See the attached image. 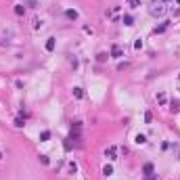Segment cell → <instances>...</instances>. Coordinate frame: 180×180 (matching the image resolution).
<instances>
[{
  "label": "cell",
  "mask_w": 180,
  "mask_h": 180,
  "mask_svg": "<svg viewBox=\"0 0 180 180\" xmlns=\"http://www.w3.org/2000/svg\"><path fill=\"white\" fill-rule=\"evenodd\" d=\"M128 4H130L132 8H136V6H140V0H128Z\"/></svg>",
  "instance_id": "obj_19"
},
{
  "label": "cell",
  "mask_w": 180,
  "mask_h": 180,
  "mask_svg": "<svg viewBox=\"0 0 180 180\" xmlns=\"http://www.w3.org/2000/svg\"><path fill=\"white\" fill-rule=\"evenodd\" d=\"M15 126H17V128H23V120L17 117V120H15Z\"/></svg>",
  "instance_id": "obj_20"
},
{
  "label": "cell",
  "mask_w": 180,
  "mask_h": 180,
  "mask_svg": "<svg viewBox=\"0 0 180 180\" xmlns=\"http://www.w3.org/2000/svg\"><path fill=\"white\" fill-rule=\"evenodd\" d=\"M147 142V136L145 134H136V145H145Z\"/></svg>",
  "instance_id": "obj_10"
},
{
  "label": "cell",
  "mask_w": 180,
  "mask_h": 180,
  "mask_svg": "<svg viewBox=\"0 0 180 180\" xmlns=\"http://www.w3.org/2000/svg\"><path fill=\"white\" fill-rule=\"evenodd\" d=\"M166 2H170V0H166Z\"/></svg>",
  "instance_id": "obj_25"
},
{
  "label": "cell",
  "mask_w": 180,
  "mask_h": 180,
  "mask_svg": "<svg viewBox=\"0 0 180 180\" xmlns=\"http://www.w3.org/2000/svg\"><path fill=\"white\" fill-rule=\"evenodd\" d=\"M103 174H105V176H111V174H113V166H111V164H107V166L103 168Z\"/></svg>",
  "instance_id": "obj_8"
},
{
  "label": "cell",
  "mask_w": 180,
  "mask_h": 180,
  "mask_svg": "<svg viewBox=\"0 0 180 180\" xmlns=\"http://www.w3.org/2000/svg\"><path fill=\"white\" fill-rule=\"evenodd\" d=\"M96 59H98V63H103V61H107V59H109V55H107V52H98V55H96Z\"/></svg>",
  "instance_id": "obj_12"
},
{
  "label": "cell",
  "mask_w": 180,
  "mask_h": 180,
  "mask_svg": "<svg viewBox=\"0 0 180 180\" xmlns=\"http://www.w3.org/2000/svg\"><path fill=\"white\" fill-rule=\"evenodd\" d=\"M157 101H159L161 105H166V94H164V92H159V94H157Z\"/></svg>",
  "instance_id": "obj_18"
},
{
  "label": "cell",
  "mask_w": 180,
  "mask_h": 180,
  "mask_svg": "<svg viewBox=\"0 0 180 180\" xmlns=\"http://www.w3.org/2000/svg\"><path fill=\"white\" fill-rule=\"evenodd\" d=\"M153 170H155V168H153V164H145L142 172H145V176H147V178H151V176H153Z\"/></svg>",
  "instance_id": "obj_4"
},
{
  "label": "cell",
  "mask_w": 180,
  "mask_h": 180,
  "mask_svg": "<svg viewBox=\"0 0 180 180\" xmlns=\"http://www.w3.org/2000/svg\"><path fill=\"white\" fill-rule=\"evenodd\" d=\"M48 138H50V132H48V130H44V132L40 134V140H42V142H46Z\"/></svg>",
  "instance_id": "obj_13"
},
{
  "label": "cell",
  "mask_w": 180,
  "mask_h": 180,
  "mask_svg": "<svg viewBox=\"0 0 180 180\" xmlns=\"http://www.w3.org/2000/svg\"><path fill=\"white\" fill-rule=\"evenodd\" d=\"M149 13H151L153 17H161V15L166 13V6L161 4V2H153V4L149 6Z\"/></svg>",
  "instance_id": "obj_2"
},
{
  "label": "cell",
  "mask_w": 180,
  "mask_h": 180,
  "mask_svg": "<svg viewBox=\"0 0 180 180\" xmlns=\"http://www.w3.org/2000/svg\"><path fill=\"white\" fill-rule=\"evenodd\" d=\"M134 48L140 50V48H142V42H140V40H136V42H134Z\"/></svg>",
  "instance_id": "obj_22"
},
{
  "label": "cell",
  "mask_w": 180,
  "mask_h": 180,
  "mask_svg": "<svg viewBox=\"0 0 180 180\" xmlns=\"http://www.w3.org/2000/svg\"><path fill=\"white\" fill-rule=\"evenodd\" d=\"M25 4L32 6V8H36V6H38V0H25Z\"/></svg>",
  "instance_id": "obj_17"
},
{
  "label": "cell",
  "mask_w": 180,
  "mask_h": 180,
  "mask_svg": "<svg viewBox=\"0 0 180 180\" xmlns=\"http://www.w3.org/2000/svg\"><path fill=\"white\" fill-rule=\"evenodd\" d=\"M40 161H42L44 166H48V157H46V155H40Z\"/></svg>",
  "instance_id": "obj_21"
},
{
  "label": "cell",
  "mask_w": 180,
  "mask_h": 180,
  "mask_svg": "<svg viewBox=\"0 0 180 180\" xmlns=\"http://www.w3.org/2000/svg\"><path fill=\"white\" fill-rule=\"evenodd\" d=\"M132 15H124V25H132Z\"/></svg>",
  "instance_id": "obj_15"
},
{
  "label": "cell",
  "mask_w": 180,
  "mask_h": 180,
  "mask_svg": "<svg viewBox=\"0 0 180 180\" xmlns=\"http://www.w3.org/2000/svg\"><path fill=\"white\" fill-rule=\"evenodd\" d=\"M0 159H2V151H0Z\"/></svg>",
  "instance_id": "obj_23"
},
{
  "label": "cell",
  "mask_w": 180,
  "mask_h": 180,
  "mask_svg": "<svg viewBox=\"0 0 180 180\" xmlns=\"http://www.w3.org/2000/svg\"><path fill=\"white\" fill-rule=\"evenodd\" d=\"M25 13V4H15V15H23Z\"/></svg>",
  "instance_id": "obj_9"
},
{
  "label": "cell",
  "mask_w": 180,
  "mask_h": 180,
  "mask_svg": "<svg viewBox=\"0 0 180 180\" xmlns=\"http://www.w3.org/2000/svg\"><path fill=\"white\" fill-rule=\"evenodd\" d=\"M111 57H122V48L117 46V44H113V48H111Z\"/></svg>",
  "instance_id": "obj_6"
},
{
  "label": "cell",
  "mask_w": 180,
  "mask_h": 180,
  "mask_svg": "<svg viewBox=\"0 0 180 180\" xmlns=\"http://www.w3.org/2000/svg\"><path fill=\"white\" fill-rule=\"evenodd\" d=\"M67 170H69L71 174H74L76 170H78V164H76V161H69V166H67Z\"/></svg>",
  "instance_id": "obj_14"
},
{
  "label": "cell",
  "mask_w": 180,
  "mask_h": 180,
  "mask_svg": "<svg viewBox=\"0 0 180 180\" xmlns=\"http://www.w3.org/2000/svg\"><path fill=\"white\" fill-rule=\"evenodd\" d=\"M13 40H15V32L11 27H0V44L2 46H8Z\"/></svg>",
  "instance_id": "obj_1"
},
{
  "label": "cell",
  "mask_w": 180,
  "mask_h": 180,
  "mask_svg": "<svg viewBox=\"0 0 180 180\" xmlns=\"http://www.w3.org/2000/svg\"><path fill=\"white\" fill-rule=\"evenodd\" d=\"M166 27H168V23H161L159 27H155V34H164V32H166Z\"/></svg>",
  "instance_id": "obj_16"
},
{
  "label": "cell",
  "mask_w": 180,
  "mask_h": 180,
  "mask_svg": "<svg viewBox=\"0 0 180 180\" xmlns=\"http://www.w3.org/2000/svg\"><path fill=\"white\" fill-rule=\"evenodd\" d=\"M115 155H117V149H115V147H107V149H105V157L109 159V161H113V159H117Z\"/></svg>",
  "instance_id": "obj_3"
},
{
  "label": "cell",
  "mask_w": 180,
  "mask_h": 180,
  "mask_svg": "<svg viewBox=\"0 0 180 180\" xmlns=\"http://www.w3.org/2000/svg\"><path fill=\"white\" fill-rule=\"evenodd\" d=\"M176 4H180V0H176Z\"/></svg>",
  "instance_id": "obj_24"
},
{
  "label": "cell",
  "mask_w": 180,
  "mask_h": 180,
  "mask_svg": "<svg viewBox=\"0 0 180 180\" xmlns=\"http://www.w3.org/2000/svg\"><path fill=\"white\" fill-rule=\"evenodd\" d=\"M46 50H48V52L55 50V38H48V40H46Z\"/></svg>",
  "instance_id": "obj_7"
},
{
  "label": "cell",
  "mask_w": 180,
  "mask_h": 180,
  "mask_svg": "<svg viewBox=\"0 0 180 180\" xmlns=\"http://www.w3.org/2000/svg\"><path fill=\"white\" fill-rule=\"evenodd\" d=\"M65 17H67V19H71V21H76V19H78V11L69 8V11H65Z\"/></svg>",
  "instance_id": "obj_5"
},
{
  "label": "cell",
  "mask_w": 180,
  "mask_h": 180,
  "mask_svg": "<svg viewBox=\"0 0 180 180\" xmlns=\"http://www.w3.org/2000/svg\"><path fill=\"white\" fill-rule=\"evenodd\" d=\"M74 96L76 98H84V90L82 88H74Z\"/></svg>",
  "instance_id": "obj_11"
}]
</instances>
